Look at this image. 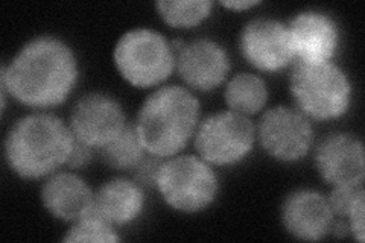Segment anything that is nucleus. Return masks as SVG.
I'll return each instance as SVG.
<instances>
[{"label": "nucleus", "mask_w": 365, "mask_h": 243, "mask_svg": "<svg viewBox=\"0 0 365 243\" xmlns=\"http://www.w3.org/2000/svg\"><path fill=\"white\" fill-rule=\"evenodd\" d=\"M73 51L55 37L28 41L0 72V86L16 100L32 108L63 103L78 83Z\"/></svg>", "instance_id": "obj_1"}, {"label": "nucleus", "mask_w": 365, "mask_h": 243, "mask_svg": "<svg viewBox=\"0 0 365 243\" xmlns=\"http://www.w3.org/2000/svg\"><path fill=\"white\" fill-rule=\"evenodd\" d=\"M75 135L53 114L37 113L20 119L6 135V163L19 177L38 180L67 165Z\"/></svg>", "instance_id": "obj_2"}, {"label": "nucleus", "mask_w": 365, "mask_h": 243, "mask_svg": "<svg viewBox=\"0 0 365 243\" xmlns=\"http://www.w3.org/2000/svg\"><path fill=\"white\" fill-rule=\"evenodd\" d=\"M198 122V99L187 88L168 86L146 98L134 126L148 154L168 158L185 149Z\"/></svg>", "instance_id": "obj_3"}, {"label": "nucleus", "mask_w": 365, "mask_h": 243, "mask_svg": "<svg viewBox=\"0 0 365 243\" xmlns=\"http://www.w3.org/2000/svg\"><path fill=\"white\" fill-rule=\"evenodd\" d=\"M291 93L307 119L334 120L344 115L351 103L350 79L334 63L292 64Z\"/></svg>", "instance_id": "obj_4"}, {"label": "nucleus", "mask_w": 365, "mask_h": 243, "mask_svg": "<svg viewBox=\"0 0 365 243\" xmlns=\"http://www.w3.org/2000/svg\"><path fill=\"white\" fill-rule=\"evenodd\" d=\"M114 64L125 81L137 88H151L173 75L175 52L162 33L153 29H133L114 48Z\"/></svg>", "instance_id": "obj_5"}, {"label": "nucleus", "mask_w": 365, "mask_h": 243, "mask_svg": "<svg viewBox=\"0 0 365 243\" xmlns=\"http://www.w3.org/2000/svg\"><path fill=\"white\" fill-rule=\"evenodd\" d=\"M155 187L170 208L198 213L213 204L218 195V178L202 158L180 155L163 161Z\"/></svg>", "instance_id": "obj_6"}, {"label": "nucleus", "mask_w": 365, "mask_h": 243, "mask_svg": "<svg viewBox=\"0 0 365 243\" xmlns=\"http://www.w3.org/2000/svg\"><path fill=\"white\" fill-rule=\"evenodd\" d=\"M195 134V149L205 163L232 166L251 152L256 126L244 114L222 111L204 119Z\"/></svg>", "instance_id": "obj_7"}, {"label": "nucleus", "mask_w": 365, "mask_h": 243, "mask_svg": "<svg viewBox=\"0 0 365 243\" xmlns=\"http://www.w3.org/2000/svg\"><path fill=\"white\" fill-rule=\"evenodd\" d=\"M257 137L265 152L282 163L303 160L314 145L309 119L291 107H274L262 115Z\"/></svg>", "instance_id": "obj_8"}, {"label": "nucleus", "mask_w": 365, "mask_h": 243, "mask_svg": "<svg viewBox=\"0 0 365 243\" xmlns=\"http://www.w3.org/2000/svg\"><path fill=\"white\" fill-rule=\"evenodd\" d=\"M127 115L118 100L102 93L79 99L71 114V131L78 142L101 149L127 128Z\"/></svg>", "instance_id": "obj_9"}, {"label": "nucleus", "mask_w": 365, "mask_h": 243, "mask_svg": "<svg viewBox=\"0 0 365 243\" xmlns=\"http://www.w3.org/2000/svg\"><path fill=\"white\" fill-rule=\"evenodd\" d=\"M239 51L260 72H279L294 64L288 26L274 19L248 21L239 36Z\"/></svg>", "instance_id": "obj_10"}, {"label": "nucleus", "mask_w": 365, "mask_h": 243, "mask_svg": "<svg viewBox=\"0 0 365 243\" xmlns=\"http://www.w3.org/2000/svg\"><path fill=\"white\" fill-rule=\"evenodd\" d=\"M317 170L334 187H362L365 178L364 145L349 134L323 138L315 150Z\"/></svg>", "instance_id": "obj_11"}, {"label": "nucleus", "mask_w": 365, "mask_h": 243, "mask_svg": "<svg viewBox=\"0 0 365 243\" xmlns=\"http://www.w3.org/2000/svg\"><path fill=\"white\" fill-rule=\"evenodd\" d=\"M294 63H327L335 56L341 33L336 21L319 11H303L288 25Z\"/></svg>", "instance_id": "obj_12"}, {"label": "nucleus", "mask_w": 365, "mask_h": 243, "mask_svg": "<svg viewBox=\"0 0 365 243\" xmlns=\"http://www.w3.org/2000/svg\"><path fill=\"white\" fill-rule=\"evenodd\" d=\"M175 68L185 83L200 91L218 88L230 72V60L220 43L198 38L175 53Z\"/></svg>", "instance_id": "obj_13"}, {"label": "nucleus", "mask_w": 365, "mask_h": 243, "mask_svg": "<svg viewBox=\"0 0 365 243\" xmlns=\"http://www.w3.org/2000/svg\"><path fill=\"white\" fill-rule=\"evenodd\" d=\"M327 198L315 190H295L282 205L284 229L297 239L317 242L330 233L334 222Z\"/></svg>", "instance_id": "obj_14"}, {"label": "nucleus", "mask_w": 365, "mask_h": 243, "mask_svg": "<svg viewBox=\"0 0 365 243\" xmlns=\"http://www.w3.org/2000/svg\"><path fill=\"white\" fill-rule=\"evenodd\" d=\"M41 201L46 210L63 222H76L93 210L95 193L75 173L61 172L44 182Z\"/></svg>", "instance_id": "obj_15"}, {"label": "nucleus", "mask_w": 365, "mask_h": 243, "mask_svg": "<svg viewBox=\"0 0 365 243\" xmlns=\"http://www.w3.org/2000/svg\"><path fill=\"white\" fill-rule=\"evenodd\" d=\"M145 207V193L134 180L114 178L95 193L93 212L111 225H128L140 216Z\"/></svg>", "instance_id": "obj_16"}, {"label": "nucleus", "mask_w": 365, "mask_h": 243, "mask_svg": "<svg viewBox=\"0 0 365 243\" xmlns=\"http://www.w3.org/2000/svg\"><path fill=\"white\" fill-rule=\"evenodd\" d=\"M225 102L230 111L253 115L265 107L268 88L265 81L253 73H237L225 87Z\"/></svg>", "instance_id": "obj_17"}, {"label": "nucleus", "mask_w": 365, "mask_h": 243, "mask_svg": "<svg viewBox=\"0 0 365 243\" xmlns=\"http://www.w3.org/2000/svg\"><path fill=\"white\" fill-rule=\"evenodd\" d=\"M146 154L135 126L130 123L114 140L99 149L101 160L118 170H131Z\"/></svg>", "instance_id": "obj_18"}, {"label": "nucleus", "mask_w": 365, "mask_h": 243, "mask_svg": "<svg viewBox=\"0 0 365 243\" xmlns=\"http://www.w3.org/2000/svg\"><path fill=\"white\" fill-rule=\"evenodd\" d=\"M155 8L160 17L173 28L187 29L200 25L212 13L210 0H177V2H157Z\"/></svg>", "instance_id": "obj_19"}, {"label": "nucleus", "mask_w": 365, "mask_h": 243, "mask_svg": "<svg viewBox=\"0 0 365 243\" xmlns=\"http://www.w3.org/2000/svg\"><path fill=\"white\" fill-rule=\"evenodd\" d=\"M64 242H119L120 237L104 217L91 210L88 214L73 222V227L68 229Z\"/></svg>", "instance_id": "obj_20"}, {"label": "nucleus", "mask_w": 365, "mask_h": 243, "mask_svg": "<svg viewBox=\"0 0 365 243\" xmlns=\"http://www.w3.org/2000/svg\"><path fill=\"white\" fill-rule=\"evenodd\" d=\"M364 193L362 187H334L329 195L327 202L334 216L346 219L351 210L353 204L356 202L359 195Z\"/></svg>", "instance_id": "obj_21"}, {"label": "nucleus", "mask_w": 365, "mask_h": 243, "mask_svg": "<svg viewBox=\"0 0 365 243\" xmlns=\"http://www.w3.org/2000/svg\"><path fill=\"white\" fill-rule=\"evenodd\" d=\"M162 163H163V160L160 157H155L151 154L145 155L139 161V163L135 165V167L131 169L134 181L137 184H140V186H146V187L155 186L157 175H158V170H160Z\"/></svg>", "instance_id": "obj_22"}, {"label": "nucleus", "mask_w": 365, "mask_h": 243, "mask_svg": "<svg viewBox=\"0 0 365 243\" xmlns=\"http://www.w3.org/2000/svg\"><path fill=\"white\" fill-rule=\"evenodd\" d=\"M364 208H365V192L359 195L356 202L353 204L351 210L349 213V228L350 233L353 234L358 242L365 240V224H364Z\"/></svg>", "instance_id": "obj_23"}, {"label": "nucleus", "mask_w": 365, "mask_h": 243, "mask_svg": "<svg viewBox=\"0 0 365 243\" xmlns=\"http://www.w3.org/2000/svg\"><path fill=\"white\" fill-rule=\"evenodd\" d=\"M91 158H93V148L78 142L75 138V145L66 166H68L71 169H81L90 163Z\"/></svg>", "instance_id": "obj_24"}, {"label": "nucleus", "mask_w": 365, "mask_h": 243, "mask_svg": "<svg viewBox=\"0 0 365 243\" xmlns=\"http://www.w3.org/2000/svg\"><path fill=\"white\" fill-rule=\"evenodd\" d=\"M259 4L260 2H256V0H232V2H221L222 6L233 11H245V9L257 6Z\"/></svg>", "instance_id": "obj_25"}]
</instances>
